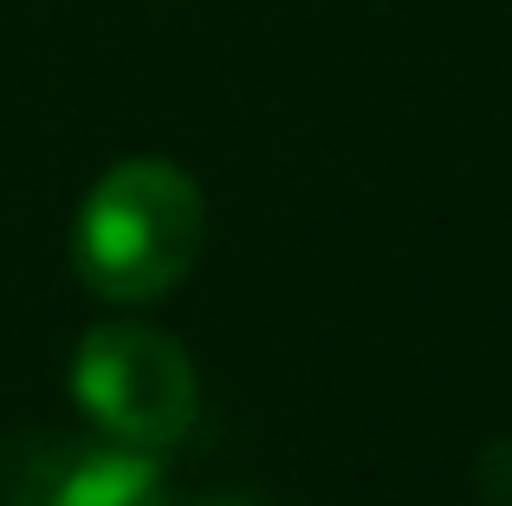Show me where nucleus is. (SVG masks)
<instances>
[{"instance_id":"nucleus-1","label":"nucleus","mask_w":512,"mask_h":506,"mask_svg":"<svg viewBox=\"0 0 512 506\" xmlns=\"http://www.w3.org/2000/svg\"><path fill=\"white\" fill-rule=\"evenodd\" d=\"M208 202L169 156H124L85 189L72 221V273L104 305H156L195 273Z\"/></svg>"},{"instance_id":"nucleus-2","label":"nucleus","mask_w":512,"mask_h":506,"mask_svg":"<svg viewBox=\"0 0 512 506\" xmlns=\"http://www.w3.org/2000/svg\"><path fill=\"white\" fill-rule=\"evenodd\" d=\"M72 403L111 442L163 455L195 429V357L156 325H91L72 351Z\"/></svg>"},{"instance_id":"nucleus-3","label":"nucleus","mask_w":512,"mask_h":506,"mask_svg":"<svg viewBox=\"0 0 512 506\" xmlns=\"http://www.w3.org/2000/svg\"><path fill=\"white\" fill-rule=\"evenodd\" d=\"M7 506H175L156 455L111 435H72L26 461Z\"/></svg>"},{"instance_id":"nucleus-4","label":"nucleus","mask_w":512,"mask_h":506,"mask_svg":"<svg viewBox=\"0 0 512 506\" xmlns=\"http://www.w3.org/2000/svg\"><path fill=\"white\" fill-rule=\"evenodd\" d=\"M480 494L487 500H512V442H493L487 455H480Z\"/></svg>"},{"instance_id":"nucleus-5","label":"nucleus","mask_w":512,"mask_h":506,"mask_svg":"<svg viewBox=\"0 0 512 506\" xmlns=\"http://www.w3.org/2000/svg\"><path fill=\"white\" fill-rule=\"evenodd\" d=\"M195 506H260V500H253V494H201Z\"/></svg>"}]
</instances>
